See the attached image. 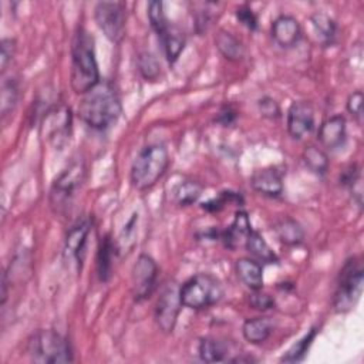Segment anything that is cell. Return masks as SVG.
<instances>
[{
    "mask_svg": "<svg viewBox=\"0 0 364 364\" xmlns=\"http://www.w3.org/2000/svg\"><path fill=\"white\" fill-rule=\"evenodd\" d=\"M122 111L121 101L108 82H101L84 94L78 105V117L88 127L104 131L114 125Z\"/></svg>",
    "mask_w": 364,
    "mask_h": 364,
    "instance_id": "obj_1",
    "label": "cell"
},
{
    "mask_svg": "<svg viewBox=\"0 0 364 364\" xmlns=\"http://www.w3.org/2000/svg\"><path fill=\"white\" fill-rule=\"evenodd\" d=\"M100 71L95 57L92 36L82 27L77 30L71 46V88L77 94H85L100 84Z\"/></svg>",
    "mask_w": 364,
    "mask_h": 364,
    "instance_id": "obj_2",
    "label": "cell"
},
{
    "mask_svg": "<svg viewBox=\"0 0 364 364\" xmlns=\"http://www.w3.org/2000/svg\"><path fill=\"white\" fill-rule=\"evenodd\" d=\"M169 154L164 144H149L139 149L132 161L129 179L135 189L146 191L152 188L166 172Z\"/></svg>",
    "mask_w": 364,
    "mask_h": 364,
    "instance_id": "obj_3",
    "label": "cell"
},
{
    "mask_svg": "<svg viewBox=\"0 0 364 364\" xmlns=\"http://www.w3.org/2000/svg\"><path fill=\"white\" fill-rule=\"evenodd\" d=\"M27 354L36 363H71L73 351L68 340L50 328L37 330L27 341Z\"/></svg>",
    "mask_w": 364,
    "mask_h": 364,
    "instance_id": "obj_4",
    "label": "cell"
},
{
    "mask_svg": "<svg viewBox=\"0 0 364 364\" xmlns=\"http://www.w3.org/2000/svg\"><path fill=\"white\" fill-rule=\"evenodd\" d=\"M179 297L182 306L188 309H208L220 301L223 297V286L213 274L198 273L179 287Z\"/></svg>",
    "mask_w": 364,
    "mask_h": 364,
    "instance_id": "obj_5",
    "label": "cell"
},
{
    "mask_svg": "<svg viewBox=\"0 0 364 364\" xmlns=\"http://www.w3.org/2000/svg\"><path fill=\"white\" fill-rule=\"evenodd\" d=\"M363 280L361 262L357 257L348 259L340 270L333 297V307L337 313H347L358 303L363 293Z\"/></svg>",
    "mask_w": 364,
    "mask_h": 364,
    "instance_id": "obj_6",
    "label": "cell"
},
{
    "mask_svg": "<svg viewBox=\"0 0 364 364\" xmlns=\"http://www.w3.org/2000/svg\"><path fill=\"white\" fill-rule=\"evenodd\" d=\"M85 166L82 161L73 162L53 182L50 189V203L55 213H64L70 208L75 191L82 183Z\"/></svg>",
    "mask_w": 364,
    "mask_h": 364,
    "instance_id": "obj_7",
    "label": "cell"
},
{
    "mask_svg": "<svg viewBox=\"0 0 364 364\" xmlns=\"http://www.w3.org/2000/svg\"><path fill=\"white\" fill-rule=\"evenodd\" d=\"M94 18L100 30L112 43L122 41L127 26V7L121 1H100L94 9Z\"/></svg>",
    "mask_w": 364,
    "mask_h": 364,
    "instance_id": "obj_8",
    "label": "cell"
},
{
    "mask_svg": "<svg viewBox=\"0 0 364 364\" xmlns=\"http://www.w3.org/2000/svg\"><path fill=\"white\" fill-rule=\"evenodd\" d=\"M158 264L149 255H139L131 273V287L135 301L149 299L156 287Z\"/></svg>",
    "mask_w": 364,
    "mask_h": 364,
    "instance_id": "obj_9",
    "label": "cell"
},
{
    "mask_svg": "<svg viewBox=\"0 0 364 364\" xmlns=\"http://www.w3.org/2000/svg\"><path fill=\"white\" fill-rule=\"evenodd\" d=\"M181 307L182 303L179 297V287L173 283L166 284L161 291L155 306V321L162 333L169 334L173 331Z\"/></svg>",
    "mask_w": 364,
    "mask_h": 364,
    "instance_id": "obj_10",
    "label": "cell"
},
{
    "mask_svg": "<svg viewBox=\"0 0 364 364\" xmlns=\"http://www.w3.org/2000/svg\"><path fill=\"white\" fill-rule=\"evenodd\" d=\"M314 128V109L307 101H294L287 111V131L294 139H303Z\"/></svg>",
    "mask_w": 364,
    "mask_h": 364,
    "instance_id": "obj_11",
    "label": "cell"
},
{
    "mask_svg": "<svg viewBox=\"0 0 364 364\" xmlns=\"http://www.w3.org/2000/svg\"><path fill=\"white\" fill-rule=\"evenodd\" d=\"M46 136L48 141L60 145L67 139L71 131V111L70 108L61 105L47 111L44 118Z\"/></svg>",
    "mask_w": 364,
    "mask_h": 364,
    "instance_id": "obj_12",
    "label": "cell"
},
{
    "mask_svg": "<svg viewBox=\"0 0 364 364\" xmlns=\"http://www.w3.org/2000/svg\"><path fill=\"white\" fill-rule=\"evenodd\" d=\"M317 139L324 148L331 151L341 148L347 139L346 118L340 114L327 118L318 128Z\"/></svg>",
    "mask_w": 364,
    "mask_h": 364,
    "instance_id": "obj_13",
    "label": "cell"
},
{
    "mask_svg": "<svg viewBox=\"0 0 364 364\" xmlns=\"http://www.w3.org/2000/svg\"><path fill=\"white\" fill-rule=\"evenodd\" d=\"M272 37L274 43L283 48L296 46L301 38V27L296 17L282 14L272 23Z\"/></svg>",
    "mask_w": 364,
    "mask_h": 364,
    "instance_id": "obj_14",
    "label": "cell"
},
{
    "mask_svg": "<svg viewBox=\"0 0 364 364\" xmlns=\"http://www.w3.org/2000/svg\"><path fill=\"white\" fill-rule=\"evenodd\" d=\"M250 185L256 192L270 198H276L283 192L282 173L273 166L256 169L250 176Z\"/></svg>",
    "mask_w": 364,
    "mask_h": 364,
    "instance_id": "obj_15",
    "label": "cell"
},
{
    "mask_svg": "<svg viewBox=\"0 0 364 364\" xmlns=\"http://www.w3.org/2000/svg\"><path fill=\"white\" fill-rule=\"evenodd\" d=\"M88 233H90V222L88 220L78 222L67 233L64 250H65V255L70 259H74L77 263L82 262Z\"/></svg>",
    "mask_w": 364,
    "mask_h": 364,
    "instance_id": "obj_16",
    "label": "cell"
},
{
    "mask_svg": "<svg viewBox=\"0 0 364 364\" xmlns=\"http://www.w3.org/2000/svg\"><path fill=\"white\" fill-rule=\"evenodd\" d=\"M235 270L239 280L250 290H262L263 287V267L250 257H240L235 263Z\"/></svg>",
    "mask_w": 364,
    "mask_h": 364,
    "instance_id": "obj_17",
    "label": "cell"
},
{
    "mask_svg": "<svg viewBox=\"0 0 364 364\" xmlns=\"http://www.w3.org/2000/svg\"><path fill=\"white\" fill-rule=\"evenodd\" d=\"M250 230H252V225H250L247 213L245 210L239 209L235 213V219H233L232 225L228 226V229H225L223 232H220V240L223 242V245L226 247L235 249L242 239H246V236L250 233Z\"/></svg>",
    "mask_w": 364,
    "mask_h": 364,
    "instance_id": "obj_18",
    "label": "cell"
},
{
    "mask_svg": "<svg viewBox=\"0 0 364 364\" xmlns=\"http://www.w3.org/2000/svg\"><path fill=\"white\" fill-rule=\"evenodd\" d=\"M118 252V247L109 237V235H105L101 237L98 252H97V273L98 279L101 282H108L112 276V269H114V257Z\"/></svg>",
    "mask_w": 364,
    "mask_h": 364,
    "instance_id": "obj_19",
    "label": "cell"
},
{
    "mask_svg": "<svg viewBox=\"0 0 364 364\" xmlns=\"http://www.w3.org/2000/svg\"><path fill=\"white\" fill-rule=\"evenodd\" d=\"M273 331V323L269 317L247 318L242 326V334L252 344L264 343Z\"/></svg>",
    "mask_w": 364,
    "mask_h": 364,
    "instance_id": "obj_20",
    "label": "cell"
},
{
    "mask_svg": "<svg viewBox=\"0 0 364 364\" xmlns=\"http://www.w3.org/2000/svg\"><path fill=\"white\" fill-rule=\"evenodd\" d=\"M273 229H274L277 239L282 243H284L286 246H297L304 239V230H303L301 225L289 216L279 219L274 223Z\"/></svg>",
    "mask_w": 364,
    "mask_h": 364,
    "instance_id": "obj_21",
    "label": "cell"
},
{
    "mask_svg": "<svg viewBox=\"0 0 364 364\" xmlns=\"http://www.w3.org/2000/svg\"><path fill=\"white\" fill-rule=\"evenodd\" d=\"M245 246L247 252L255 257L257 262L263 263H277V255L273 252V249L269 246V243L264 240V237L257 230H250V233L245 239Z\"/></svg>",
    "mask_w": 364,
    "mask_h": 364,
    "instance_id": "obj_22",
    "label": "cell"
},
{
    "mask_svg": "<svg viewBox=\"0 0 364 364\" xmlns=\"http://www.w3.org/2000/svg\"><path fill=\"white\" fill-rule=\"evenodd\" d=\"M215 44L220 54L229 61H240L245 57V46L243 43L226 30H219L215 37Z\"/></svg>",
    "mask_w": 364,
    "mask_h": 364,
    "instance_id": "obj_23",
    "label": "cell"
},
{
    "mask_svg": "<svg viewBox=\"0 0 364 364\" xmlns=\"http://www.w3.org/2000/svg\"><path fill=\"white\" fill-rule=\"evenodd\" d=\"M159 41L162 43L164 53H165V57H166L168 63H171V64L175 63L178 60V57L181 55V53L183 51V47H185L183 33L178 27L169 24L166 31L159 37Z\"/></svg>",
    "mask_w": 364,
    "mask_h": 364,
    "instance_id": "obj_24",
    "label": "cell"
},
{
    "mask_svg": "<svg viewBox=\"0 0 364 364\" xmlns=\"http://www.w3.org/2000/svg\"><path fill=\"white\" fill-rule=\"evenodd\" d=\"M228 346L215 337H203L199 341L198 353L205 363H220L228 358Z\"/></svg>",
    "mask_w": 364,
    "mask_h": 364,
    "instance_id": "obj_25",
    "label": "cell"
},
{
    "mask_svg": "<svg viewBox=\"0 0 364 364\" xmlns=\"http://www.w3.org/2000/svg\"><path fill=\"white\" fill-rule=\"evenodd\" d=\"M301 158H303V162L306 164V166L316 175H326L327 171H328V156L327 154L314 146V145H309L304 148L303 154H301Z\"/></svg>",
    "mask_w": 364,
    "mask_h": 364,
    "instance_id": "obj_26",
    "label": "cell"
},
{
    "mask_svg": "<svg viewBox=\"0 0 364 364\" xmlns=\"http://www.w3.org/2000/svg\"><path fill=\"white\" fill-rule=\"evenodd\" d=\"M313 28L323 44H331L336 38L337 26L336 21L324 13H316L310 17Z\"/></svg>",
    "mask_w": 364,
    "mask_h": 364,
    "instance_id": "obj_27",
    "label": "cell"
},
{
    "mask_svg": "<svg viewBox=\"0 0 364 364\" xmlns=\"http://www.w3.org/2000/svg\"><path fill=\"white\" fill-rule=\"evenodd\" d=\"M203 186L196 181H185L179 183L175 191V199L181 206H189L195 203L202 195Z\"/></svg>",
    "mask_w": 364,
    "mask_h": 364,
    "instance_id": "obj_28",
    "label": "cell"
},
{
    "mask_svg": "<svg viewBox=\"0 0 364 364\" xmlns=\"http://www.w3.org/2000/svg\"><path fill=\"white\" fill-rule=\"evenodd\" d=\"M146 10H148L146 14H148V20L151 23V27L159 38L166 31V28L169 27V21H168V18L165 16V11H164V3L162 1H149Z\"/></svg>",
    "mask_w": 364,
    "mask_h": 364,
    "instance_id": "obj_29",
    "label": "cell"
},
{
    "mask_svg": "<svg viewBox=\"0 0 364 364\" xmlns=\"http://www.w3.org/2000/svg\"><path fill=\"white\" fill-rule=\"evenodd\" d=\"M317 330L313 327L304 337H301L299 341H296L287 351L286 354L280 358L284 363H296V361H301L309 350V347L311 346L314 337H316Z\"/></svg>",
    "mask_w": 364,
    "mask_h": 364,
    "instance_id": "obj_30",
    "label": "cell"
},
{
    "mask_svg": "<svg viewBox=\"0 0 364 364\" xmlns=\"http://www.w3.org/2000/svg\"><path fill=\"white\" fill-rule=\"evenodd\" d=\"M18 101V85L13 78H9L3 82L1 87V100H0V111L1 115L6 117L11 112Z\"/></svg>",
    "mask_w": 364,
    "mask_h": 364,
    "instance_id": "obj_31",
    "label": "cell"
},
{
    "mask_svg": "<svg viewBox=\"0 0 364 364\" xmlns=\"http://www.w3.org/2000/svg\"><path fill=\"white\" fill-rule=\"evenodd\" d=\"M138 65H139V71L145 80L154 81L159 77V64L154 54H151L148 51L142 53L138 58Z\"/></svg>",
    "mask_w": 364,
    "mask_h": 364,
    "instance_id": "obj_32",
    "label": "cell"
},
{
    "mask_svg": "<svg viewBox=\"0 0 364 364\" xmlns=\"http://www.w3.org/2000/svg\"><path fill=\"white\" fill-rule=\"evenodd\" d=\"M232 202H237L240 203L242 202V196L236 192H232V191H225V192H220V195L215 199H209L208 202H203L202 203V209L208 210V212H219L222 210L228 203H232Z\"/></svg>",
    "mask_w": 364,
    "mask_h": 364,
    "instance_id": "obj_33",
    "label": "cell"
},
{
    "mask_svg": "<svg viewBox=\"0 0 364 364\" xmlns=\"http://www.w3.org/2000/svg\"><path fill=\"white\" fill-rule=\"evenodd\" d=\"M257 107H259L260 114L264 118H269V119H277L280 117V114H282L279 104L272 97H269V95L262 97L257 101Z\"/></svg>",
    "mask_w": 364,
    "mask_h": 364,
    "instance_id": "obj_34",
    "label": "cell"
},
{
    "mask_svg": "<svg viewBox=\"0 0 364 364\" xmlns=\"http://www.w3.org/2000/svg\"><path fill=\"white\" fill-rule=\"evenodd\" d=\"M249 303L256 310H269L273 309L274 299L270 294L263 293L260 290H252V294L249 296Z\"/></svg>",
    "mask_w": 364,
    "mask_h": 364,
    "instance_id": "obj_35",
    "label": "cell"
},
{
    "mask_svg": "<svg viewBox=\"0 0 364 364\" xmlns=\"http://www.w3.org/2000/svg\"><path fill=\"white\" fill-rule=\"evenodd\" d=\"M235 16L239 20V23H242L246 28H249V30L257 28V17L249 6H246V4L239 6L235 11Z\"/></svg>",
    "mask_w": 364,
    "mask_h": 364,
    "instance_id": "obj_36",
    "label": "cell"
},
{
    "mask_svg": "<svg viewBox=\"0 0 364 364\" xmlns=\"http://www.w3.org/2000/svg\"><path fill=\"white\" fill-rule=\"evenodd\" d=\"M16 53V40L14 38H3L1 40V51H0V67L1 71H4L9 65V63L13 60Z\"/></svg>",
    "mask_w": 364,
    "mask_h": 364,
    "instance_id": "obj_37",
    "label": "cell"
},
{
    "mask_svg": "<svg viewBox=\"0 0 364 364\" xmlns=\"http://www.w3.org/2000/svg\"><path fill=\"white\" fill-rule=\"evenodd\" d=\"M347 111L357 119L358 124H361L363 118V92L355 91L347 98Z\"/></svg>",
    "mask_w": 364,
    "mask_h": 364,
    "instance_id": "obj_38",
    "label": "cell"
},
{
    "mask_svg": "<svg viewBox=\"0 0 364 364\" xmlns=\"http://www.w3.org/2000/svg\"><path fill=\"white\" fill-rule=\"evenodd\" d=\"M235 118H236L235 109H233L232 107L226 105V107H223V108L220 109V112H219L216 121L220 122L222 125H230V124L235 121Z\"/></svg>",
    "mask_w": 364,
    "mask_h": 364,
    "instance_id": "obj_39",
    "label": "cell"
}]
</instances>
